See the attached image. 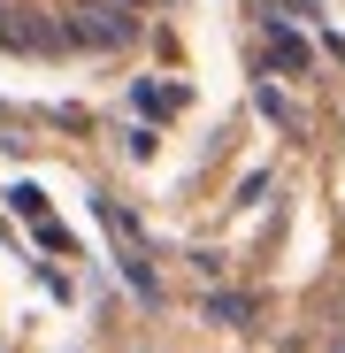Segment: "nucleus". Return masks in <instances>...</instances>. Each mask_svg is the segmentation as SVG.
Segmentation results:
<instances>
[{
  "label": "nucleus",
  "instance_id": "f257e3e1",
  "mask_svg": "<svg viewBox=\"0 0 345 353\" xmlns=\"http://www.w3.org/2000/svg\"><path fill=\"white\" fill-rule=\"evenodd\" d=\"M146 0H0V54H31V62H77L107 54L138 23Z\"/></svg>",
  "mask_w": 345,
  "mask_h": 353
}]
</instances>
